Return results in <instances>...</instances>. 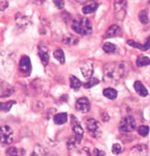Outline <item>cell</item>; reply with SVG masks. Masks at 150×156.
I'll return each instance as SVG.
<instances>
[{
	"label": "cell",
	"instance_id": "cell-1",
	"mask_svg": "<svg viewBox=\"0 0 150 156\" xmlns=\"http://www.w3.org/2000/svg\"><path fill=\"white\" fill-rule=\"evenodd\" d=\"M124 73L125 66L122 62H109L103 68V79L108 84H117L124 77Z\"/></svg>",
	"mask_w": 150,
	"mask_h": 156
},
{
	"label": "cell",
	"instance_id": "cell-2",
	"mask_svg": "<svg viewBox=\"0 0 150 156\" xmlns=\"http://www.w3.org/2000/svg\"><path fill=\"white\" fill-rule=\"evenodd\" d=\"M72 29L81 35H89L92 32V25L87 18L76 19L73 21Z\"/></svg>",
	"mask_w": 150,
	"mask_h": 156
},
{
	"label": "cell",
	"instance_id": "cell-3",
	"mask_svg": "<svg viewBox=\"0 0 150 156\" xmlns=\"http://www.w3.org/2000/svg\"><path fill=\"white\" fill-rule=\"evenodd\" d=\"M85 125H86V128L89 131V133L93 138L98 139V138H100L102 136L100 124L96 119L93 118L86 119Z\"/></svg>",
	"mask_w": 150,
	"mask_h": 156
},
{
	"label": "cell",
	"instance_id": "cell-4",
	"mask_svg": "<svg viewBox=\"0 0 150 156\" xmlns=\"http://www.w3.org/2000/svg\"><path fill=\"white\" fill-rule=\"evenodd\" d=\"M136 127L135 119L132 116H126L123 117L119 123V130L123 133H129L133 131Z\"/></svg>",
	"mask_w": 150,
	"mask_h": 156
},
{
	"label": "cell",
	"instance_id": "cell-5",
	"mask_svg": "<svg viewBox=\"0 0 150 156\" xmlns=\"http://www.w3.org/2000/svg\"><path fill=\"white\" fill-rule=\"evenodd\" d=\"M127 1H114V16L117 20L122 21L126 16Z\"/></svg>",
	"mask_w": 150,
	"mask_h": 156
},
{
	"label": "cell",
	"instance_id": "cell-6",
	"mask_svg": "<svg viewBox=\"0 0 150 156\" xmlns=\"http://www.w3.org/2000/svg\"><path fill=\"white\" fill-rule=\"evenodd\" d=\"M70 123H71V127L75 136L78 139V141L81 143V139H82L83 136H84V130L81 127L80 122L78 120V119L74 115H71L70 118Z\"/></svg>",
	"mask_w": 150,
	"mask_h": 156
},
{
	"label": "cell",
	"instance_id": "cell-7",
	"mask_svg": "<svg viewBox=\"0 0 150 156\" xmlns=\"http://www.w3.org/2000/svg\"><path fill=\"white\" fill-rule=\"evenodd\" d=\"M13 131L8 126H4L1 128V142L3 144H10L13 141Z\"/></svg>",
	"mask_w": 150,
	"mask_h": 156
},
{
	"label": "cell",
	"instance_id": "cell-8",
	"mask_svg": "<svg viewBox=\"0 0 150 156\" xmlns=\"http://www.w3.org/2000/svg\"><path fill=\"white\" fill-rule=\"evenodd\" d=\"M32 64L30 57L23 56L19 63V72L23 76H29L31 73Z\"/></svg>",
	"mask_w": 150,
	"mask_h": 156
},
{
	"label": "cell",
	"instance_id": "cell-9",
	"mask_svg": "<svg viewBox=\"0 0 150 156\" xmlns=\"http://www.w3.org/2000/svg\"><path fill=\"white\" fill-rule=\"evenodd\" d=\"M90 108H91V105H90L89 100L86 97L81 98L75 103V108L78 112L81 113H87L90 110Z\"/></svg>",
	"mask_w": 150,
	"mask_h": 156
},
{
	"label": "cell",
	"instance_id": "cell-10",
	"mask_svg": "<svg viewBox=\"0 0 150 156\" xmlns=\"http://www.w3.org/2000/svg\"><path fill=\"white\" fill-rule=\"evenodd\" d=\"M81 71L82 75L86 79H90L92 78L94 73V65L91 62L86 61L81 66Z\"/></svg>",
	"mask_w": 150,
	"mask_h": 156
},
{
	"label": "cell",
	"instance_id": "cell-11",
	"mask_svg": "<svg viewBox=\"0 0 150 156\" xmlns=\"http://www.w3.org/2000/svg\"><path fill=\"white\" fill-rule=\"evenodd\" d=\"M38 55L43 65L44 66H47L49 62V50L48 47L43 45L40 46L38 47Z\"/></svg>",
	"mask_w": 150,
	"mask_h": 156
},
{
	"label": "cell",
	"instance_id": "cell-12",
	"mask_svg": "<svg viewBox=\"0 0 150 156\" xmlns=\"http://www.w3.org/2000/svg\"><path fill=\"white\" fill-rule=\"evenodd\" d=\"M14 92V88L8 83L1 81V87H0V96L1 98L9 97Z\"/></svg>",
	"mask_w": 150,
	"mask_h": 156
},
{
	"label": "cell",
	"instance_id": "cell-13",
	"mask_svg": "<svg viewBox=\"0 0 150 156\" xmlns=\"http://www.w3.org/2000/svg\"><path fill=\"white\" fill-rule=\"evenodd\" d=\"M121 34H122V31H121L119 27L116 24H113L110 26L109 28L106 31V34H105V38L114 37H117V36L121 35Z\"/></svg>",
	"mask_w": 150,
	"mask_h": 156
},
{
	"label": "cell",
	"instance_id": "cell-14",
	"mask_svg": "<svg viewBox=\"0 0 150 156\" xmlns=\"http://www.w3.org/2000/svg\"><path fill=\"white\" fill-rule=\"evenodd\" d=\"M127 44L130 45V46L134 47L135 48H138V49H140L141 51H145L149 50L150 48V36L147 37V39H146V42L144 45L140 44V43L137 42H135L134 41H132V40H130V41H127Z\"/></svg>",
	"mask_w": 150,
	"mask_h": 156
},
{
	"label": "cell",
	"instance_id": "cell-15",
	"mask_svg": "<svg viewBox=\"0 0 150 156\" xmlns=\"http://www.w3.org/2000/svg\"><path fill=\"white\" fill-rule=\"evenodd\" d=\"M132 152L135 156H146L148 154L147 146L145 144H137L132 148Z\"/></svg>",
	"mask_w": 150,
	"mask_h": 156
},
{
	"label": "cell",
	"instance_id": "cell-16",
	"mask_svg": "<svg viewBox=\"0 0 150 156\" xmlns=\"http://www.w3.org/2000/svg\"><path fill=\"white\" fill-rule=\"evenodd\" d=\"M78 38L73 34L68 33L65 34L62 37V43L68 46H74L78 43Z\"/></svg>",
	"mask_w": 150,
	"mask_h": 156
},
{
	"label": "cell",
	"instance_id": "cell-17",
	"mask_svg": "<svg viewBox=\"0 0 150 156\" xmlns=\"http://www.w3.org/2000/svg\"><path fill=\"white\" fill-rule=\"evenodd\" d=\"M6 156H25L26 151L23 149L10 147L5 152Z\"/></svg>",
	"mask_w": 150,
	"mask_h": 156
},
{
	"label": "cell",
	"instance_id": "cell-18",
	"mask_svg": "<svg viewBox=\"0 0 150 156\" xmlns=\"http://www.w3.org/2000/svg\"><path fill=\"white\" fill-rule=\"evenodd\" d=\"M16 21L17 23V26L20 27V28L24 29L28 26L30 23V20L26 16H23L21 14L19 13V15H16Z\"/></svg>",
	"mask_w": 150,
	"mask_h": 156
},
{
	"label": "cell",
	"instance_id": "cell-19",
	"mask_svg": "<svg viewBox=\"0 0 150 156\" xmlns=\"http://www.w3.org/2000/svg\"><path fill=\"white\" fill-rule=\"evenodd\" d=\"M134 89L137 93L140 96H141V97H146L148 95V94H149L148 90H146V88L144 86V84L140 81H135Z\"/></svg>",
	"mask_w": 150,
	"mask_h": 156
},
{
	"label": "cell",
	"instance_id": "cell-20",
	"mask_svg": "<svg viewBox=\"0 0 150 156\" xmlns=\"http://www.w3.org/2000/svg\"><path fill=\"white\" fill-rule=\"evenodd\" d=\"M54 121L57 125H63L68 121V114L60 113L54 115Z\"/></svg>",
	"mask_w": 150,
	"mask_h": 156
},
{
	"label": "cell",
	"instance_id": "cell-21",
	"mask_svg": "<svg viewBox=\"0 0 150 156\" xmlns=\"http://www.w3.org/2000/svg\"><path fill=\"white\" fill-rule=\"evenodd\" d=\"M70 88L73 89V90H75V91L78 90L81 87V85H82L81 81L79 80L77 77H75V76H70Z\"/></svg>",
	"mask_w": 150,
	"mask_h": 156
},
{
	"label": "cell",
	"instance_id": "cell-22",
	"mask_svg": "<svg viewBox=\"0 0 150 156\" xmlns=\"http://www.w3.org/2000/svg\"><path fill=\"white\" fill-rule=\"evenodd\" d=\"M48 151L42 145H36L31 156H46Z\"/></svg>",
	"mask_w": 150,
	"mask_h": 156
},
{
	"label": "cell",
	"instance_id": "cell-23",
	"mask_svg": "<svg viewBox=\"0 0 150 156\" xmlns=\"http://www.w3.org/2000/svg\"><path fill=\"white\" fill-rule=\"evenodd\" d=\"M103 95L110 100H114L117 98L118 92L113 88H106L103 92Z\"/></svg>",
	"mask_w": 150,
	"mask_h": 156
},
{
	"label": "cell",
	"instance_id": "cell-24",
	"mask_svg": "<svg viewBox=\"0 0 150 156\" xmlns=\"http://www.w3.org/2000/svg\"><path fill=\"white\" fill-rule=\"evenodd\" d=\"M97 7H98V4L97 2H92L91 4H89L86 6H84V8H82V12H84V14L87 15V14H90L92 12H95V10L97 9Z\"/></svg>",
	"mask_w": 150,
	"mask_h": 156
},
{
	"label": "cell",
	"instance_id": "cell-25",
	"mask_svg": "<svg viewBox=\"0 0 150 156\" xmlns=\"http://www.w3.org/2000/svg\"><path fill=\"white\" fill-rule=\"evenodd\" d=\"M54 57L61 64H64L65 62V57L64 51L61 48H58L54 52Z\"/></svg>",
	"mask_w": 150,
	"mask_h": 156
},
{
	"label": "cell",
	"instance_id": "cell-26",
	"mask_svg": "<svg viewBox=\"0 0 150 156\" xmlns=\"http://www.w3.org/2000/svg\"><path fill=\"white\" fill-rule=\"evenodd\" d=\"M136 65L138 67H144L150 65V59L144 55H141L137 58Z\"/></svg>",
	"mask_w": 150,
	"mask_h": 156
},
{
	"label": "cell",
	"instance_id": "cell-27",
	"mask_svg": "<svg viewBox=\"0 0 150 156\" xmlns=\"http://www.w3.org/2000/svg\"><path fill=\"white\" fill-rule=\"evenodd\" d=\"M99 83H100V80H99L97 78L92 77L90 79H89L86 82L84 83V88L86 89H89V88H92L94 86H96V85L98 84Z\"/></svg>",
	"mask_w": 150,
	"mask_h": 156
},
{
	"label": "cell",
	"instance_id": "cell-28",
	"mask_svg": "<svg viewBox=\"0 0 150 156\" xmlns=\"http://www.w3.org/2000/svg\"><path fill=\"white\" fill-rule=\"evenodd\" d=\"M103 49L106 53L107 54H112L115 51L117 48H116V46L113 43L110 42H106L104 43V45L103 46Z\"/></svg>",
	"mask_w": 150,
	"mask_h": 156
},
{
	"label": "cell",
	"instance_id": "cell-29",
	"mask_svg": "<svg viewBox=\"0 0 150 156\" xmlns=\"http://www.w3.org/2000/svg\"><path fill=\"white\" fill-rule=\"evenodd\" d=\"M16 103L15 101H10L6 103H1V110L5 112H8L10 110L12 106Z\"/></svg>",
	"mask_w": 150,
	"mask_h": 156
},
{
	"label": "cell",
	"instance_id": "cell-30",
	"mask_svg": "<svg viewBox=\"0 0 150 156\" xmlns=\"http://www.w3.org/2000/svg\"><path fill=\"white\" fill-rule=\"evenodd\" d=\"M139 20L143 24H146L149 22V17H148V12L146 10H144L140 12L139 13Z\"/></svg>",
	"mask_w": 150,
	"mask_h": 156
},
{
	"label": "cell",
	"instance_id": "cell-31",
	"mask_svg": "<svg viewBox=\"0 0 150 156\" xmlns=\"http://www.w3.org/2000/svg\"><path fill=\"white\" fill-rule=\"evenodd\" d=\"M138 133L143 137H146L149 133V128L146 126H141L138 128Z\"/></svg>",
	"mask_w": 150,
	"mask_h": 156
},
{
	"label": "cell",
	"instance_id": "cell-32",
	"mask_svg": "<svg viewBox=\"0 0 150 156\" xmlns=\"http://www.w3.org/2000/svg\"><path fill=\"white\" fill-rule=\"evenodd\" d=\"M122 152V147H121L120 144H114L112 147V152L114 155H119L120 152Z\"/></svg>",
	"mask_w": 150,
	"mask_h": 156
},
{
	"label": "cell",
	"instance_id": "cell-33",
	"mask_svg": "<svg viewBox=\"0 0 150 156\" xmlns=\"http://www.w3.org/2000/svg\"><path fill=\"white\" fill-rule=\"evenodd\" d=\"M53 2L58 9H62L63 8H64V6H65V2L64 1H56V0H54V1H53Z\"/></svg>",
	"mask_w": 150,
	"mask_h": 156
},
{
	"label": "cell",
	"instance_id": "cell-34",
	"mask_svg": "<svg viewBox=\"0 0 150 156\" xmlns=\"http://www.w3.org/2000/svg\"><path fill=\"white\" fill-rule=\"evenodd\" d=\"M94 155H95V156H106V153L103 150H100L98 149L95 148L94 150Z\"/></svg>",
	"mask_w": 150,
	"mask_h": 156
},
{
	"label": "cell",
	"instance_id": "cell-35",
	"mask_svg": "<svg viewBox=\"0 0 150 156\" xmlns=\"http://www.w3.org/2000/svg\"><path fill=\"white\" fill-rule=\"evenodd\" d=\"M8 7V2L7 1H0V10L2 11L5 10Z\"/></svg>",
	"mask_w": 150,
	"mask_h": 156
},
{
	"label": "cell",
	"instance_id": "cell-36",
	"mask_svg": "<svg viewBox=\"0 0 150 156\" xmlns=\"http://www.w3.org/2000/svg\"><path fill=\"white\" fill-rule=\"evenodd\" d=\"M102 119L104 122H107L109 120V116L108 115V114L106 112H103L102 114Z\"/></svg>",
	"mask_w": 150,
	"mask_h": 156
}]
</instances>
